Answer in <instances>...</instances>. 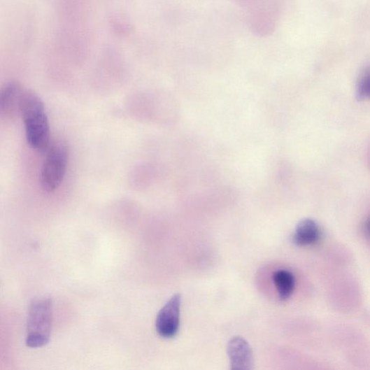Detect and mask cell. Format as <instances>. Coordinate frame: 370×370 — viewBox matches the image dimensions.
I'll list each match as a JSON object with an SVG mask.
<instances>
[{"instance_id":"1","label":"cell","mask_w":370,"mask_h":370,"mask_svg":"<svg viewBox=\"0 0 370 370\" xmlns=\"http://www.w3.org/2000/svg\"><path fill=\"white\" fill-rule=\"evenodd\" d=\"M29 144L39 152H47L51 145L50 128L45 106L35 93L24 90L20 103Z\"/></svg>"},{"instance_id":"2","label":"cell","mask_w":370,"mask_h":370,"mask_svg":"<svg viewBox=\"0 0 370 370\" xmlns=\"http://www.w3.org/2000/svg\"><path fill=\"white\" fill-rule=\"evenodd\" d=\"M53 320V303L50 297L34 299L27 319V345L30 348L46 346L50 340Z\"/></svg>"},{"instance_id":"3","label":"cell","mask_w":370,"mask_h":370,"mask_svg":"<svg viewBox=\"0 0 370 370\" xmlns=\"http://www.w3.org/2000/svg\"><path fill=\"white\" fill-rule=\"evenodd\" d=\"M69 148L63 141L51 143L41 169L40 183L46 192H52L62 184L66 173Z\"/></svg>"},{"instance_id":"4","label":"cell","mask_w":370,"mask_h":370,"mask_svg":"<svg viewBox=\"0 0 370 370\" xmlns=\"http://www.w3.org/2000/svg\"><path fill=\"white\" fill-rule=\"evenodd\" d=\"M182 296L173 295L159 311L156 320V329L165 339L176 336L180 329Z\"/></svg>"},{"instance_id":"5","label":"cell","mask_w":370,"mask_h":370,"mask_svg":"<svg viewBox=\"0 0 370 370\" xmlns=\"http://www.w3.org/2000/svg\"><path fill=\"white\" fill-rule=\"evenodd\" d=\"M227 353L232 369H252L253 355L249 343L242 337H234L228 343Z\"/></svg>"},{"instance_id":"6","label":"cell","mask_w":370,"mask_h":370,"mask_svg":"<svg viewBox=\"0 0 370 370\" xmlns=\"http://www.w3.org/2000/svg\"><path fill=\"white\" fill-rule=\"evenodd\" d=\"M24 90L17 82H10L0 90V118H8L19 113L20 103Z\"/></svg>"},{"instance_id":"7","label":"cell","mask_w":370,"mask_h":370,"mask_svg":"<svg viewBox=\"0 0 370 370\" xmlns=\"http://www.w3.org/2000/svg\"><path fill=\"white\" fill-rule=\"evenodd\" d=\"M322 236L320 227L311 219L300 221L292 236L293 243L297 246H309L316 244Z\"/></svg>"},{"instance_id":"8","label":"cell","mask_w":370,"mask_h":370,"mask_svg":"<svg viewBox=\"0 0 370 370\" xmlns=\"http://www.w3.org/2000/svg\"><path fill=\"white\" fill-rule=\"evenodd\" d=\"M272 279L279 299L280 301L289 299L296 287V278L294 273L287 269H279L274 272Z\"/></svg>"},{"instance_id":"9","label":"cell","mask_w":370,"mask_h":370,"mask_svg":"<svg viewBox=\"0 0 370 370\" xmlns=\"http://www.w3.org/2000/svg\"><path fill=\"white\" fill-rule=\"evenodd\" d=\"M358 96L364 99L368 96L369 93V74L366 73L361 78L357 89Z\"/></svg>"}]
</instances>
